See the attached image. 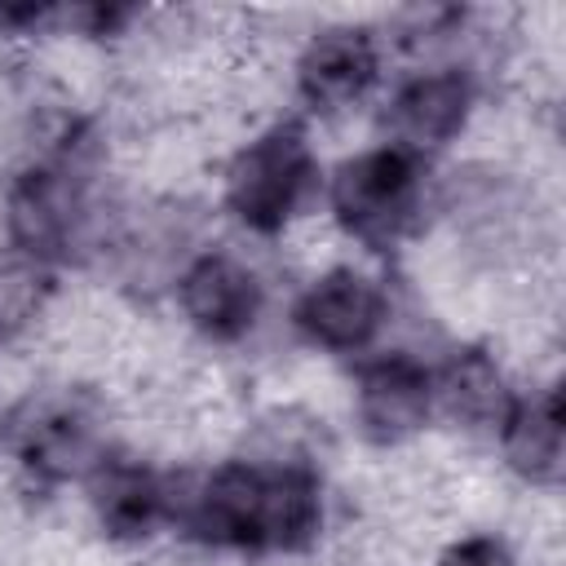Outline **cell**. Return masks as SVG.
<instances>
[{
    "mask_svg": "<svg viewBox=\"0 0 566 566\" xmlns=\"http://www.w3.org/2000/svg\"><path fill=\"white\" fill-rule=\"evenodd\" d=\"M177 517L203 544L301 553L323 526V486L305 464L226 460L190 491Z\"/></svg>",
    "mask_w": 566,
    "mask_h": 566,
    "instance_id": "cell-1",
    "label": "cell"
},
{
    "mask_svg": "<svg viewBox=\"0 0 566 566\" xmlns=\"http://www.w3.org/2000/svg\"><path fill=\"white\" fill-rule=\"evenodd\" d=\"M88 181H93V137L80 124H66L57 142L9 181L4 221L18 256L40 265L71 256L88 221Z\"/></svg>",
    "mask_w": 566,
    "mask_h": 566,
    "instance_id": "cell-2",
    "label": "cell"
},
{
    "mask_svg": "<svg viewBox=\"0 0 566 566\" xmlns=\"http://www.w3.org/2000/svg\"><path fill=\"white\" fill-rule=\"evenodd\" d=\"M314 150L301 124H274L226 168V208L256 234H279L314 186Z\"/></svg>",
    "mask_w": 566,
    "mask_h": 566,
    "instance_id": "cell-3",
    "label": "cell"
},
{
    "mask_svg": "<svg viewBox=\"0 0 566 566\" xmlns=\"http://www.w3.org/2000/svg\"><path fill=\"white\" fill-rule=\"evenodd\" d=\"M332 212L354 239L371 248H389L402 234H411L420 212L416 155L398 146H376L345 159L332 177Z\"/></svg>",
    "mask_w": 566,
    "mask_h": 566,
    "instance_id": "cell-4",
    "label": "cell"
},
{
    "mask_svg": "<svg viewBox=\"0 0 566 566\" xmlns=\"http://www.w3.org/2000/svg\"><path fill=\"white\" fill-rule=\"evenodd\" d=\"M22 469L44 482H66L93 473L97 455V416L93 402L75 389H44L13 407L4 429Z\"/></svg>",
    "mask_w": 566,
    "mask_h": 566,
    "instance_id": "cell-5",
    "label": "cell"
},
{
    "mask_svg": "<svg viewBox=\"0 0 566 566\" xmlns=\"http://www.w3.org/2000/svg\"><path fill=\"white\" fill-rule=\"evenodd\" d=\"M177 301L195 332L230 345L256 327L265 296H261V279L243 261H234L230 252H203L181 270Z\"/></svg>",
    "mask_w": 566,
    "mask_h": 566,
    "instance_id": "cell-6",
    "label": "cell"
},
{
    "mask_svg": "<svg viewBox=\"0 0 566 566\" xmlns=\"http://www.w3.org/2000/svg\"><path fill=\"white\" fill-rule=\"evenodd\" d=\"M296 327L310 345L332 354H358L385 323V292L358 270H327L296 301Z\"/></svg>",
    "mask_w": 566,
    "mask_h": 566,
    "instance_id": "cell-7",
    "label": "cell"
},
{
    "mask_svg": "<svg viewBox=\"0 0 566 566\" xmlns=\"http://www.w3.org/2000/svg\"><path fill=\"white\" fill-rule=\"evenodd\" d=\"M433 411V371L407 354L371 358L358 371V429L376 447H398Z\"/></svg>",
    "mask_w": 566,
    "mask_h": 566,
    "instance_id": "cell-8",
    "label": "cell"
},
{
    "mask_svg": "<svg viewBox=\"0 0 566 566\" xmlns=\"http://www.w3.org/2000/svg\"><path fill=\"white\" fill-rule=\"evenodd\" d=\"M376 75H380V53L367 27L318 31L296 62V88L314 111L354 106L376 84Z\"/></svg>",
    "mask_w": 566,
    "mask_h": 566,
    "instance_id": "cell-9",
    "label": "cell"
},
{
    "mask_svg": "<svg viewBox=\"0 0 566 566\" xmlns=\"http://www.w3.org/2000/svg\"><path fill=\"white\" fill-rule=\"evenodd\" d=\"M473 111V84L460 71H429L407 80L389 102V128L402 142L398 150H438L447 146Z\"/></svg>",
    "mask_w": 566,
    "mask_h": 566,
    "instance_id": "cell-10",
    "label": "cell"
},
{
    "mask_svg": "<svg viewBox=\"0 0 566 566\" xmlns=\"http://www.w3.org/2000/svg\"><path fill=\"white\" fill-rule=\"evenodd\" d=\"M88 500H93L97 526L111 539H146L172 513V500L159 473L133 460H106V455L88 473Z\"/></svg>",
    "mask_w": 566,
    "mask_h": 566,
    "instance_id": "cell-11",
    "label": "cell"
},
{
    "mask_svg": "<svg viewBox=\"0 0 566 566\" xmlns=\"http://www.w3.org/2000/svg\"><path fill=\"white\" fill-rule=\"evenodd\" d=\"M500 447H504L509 469L522 482H531V486H557L562 482L566 442H562V394H557V385L509 402V411L500 420Z\"/></svg>",
    "mask_w": 566,
    "mask_h": 566,
    "instance_id": "cell-12",
    "label": "cell"
},
{
    "mask_svg": "<svg viewBox=\"0 0 566 566\" xmlns=\"http://www.w3.org/2000/svg\"><path fill=\"white\" fill-rule=\"evenodd\" d=\"M433 402L464 429H500L513 394L482 349H455L433 376Z\"/></svg>",
    "mask_w": 566,
    "mask_h": 566,
    "instance_id": "cell-13",
    "label": "cell"
},
{
    "mask_svg": "<svg viewBox=\"0 0 566 566\" xmlns=\"http://www.w3.org/2000/svg\"><path fill=\"white\" fill-rule=\"evenodd\" d=\"M53 292V270L27 256L0 261V345H9L49 301Z\"/></svg>",
    "mask_w": 566,
    "mask_h": 566,
    "instance_id": "cell-14",
    "label": "cell"
},
{
    "mask_svg": "<svg viewBox=\"0 0 566 566\" xmlns=\"http://www.w3.org/2000/svg\"><path fill=\"white\" fill-rule=\"evenodd\" d=\"M438 566H517V562L504 548V539H495V535H469V539L451 544L438 557Z\"/></svg>",
    "mask_w": 566,
    "mask_h": 566,
    "instance_id": "cell-15",
    "label": "cell"
}]
</instances>
